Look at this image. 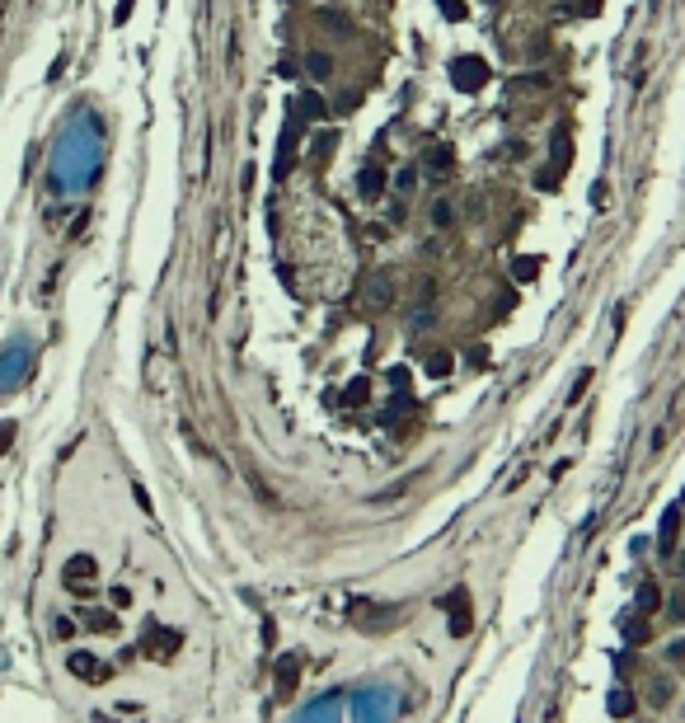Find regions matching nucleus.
I'll return each mask as SVG.
<instances>
[{
	"label": "nucleus",
	"instance_id": "1",
	"mask_svg": "<svg viewBox=\"0 0 685 723\" xmlns=\"http://www.w3.org/2000/svg\"><path fill=\"white\" fill-rule=\"evenodd\" d=\"M179 648H184V634H179V629H169V625H155V620H151L146 639H141V653H146L151 662H169Z\"/></svg>",
	"mask_w": 685,
	"mask_h": 723
},
{
	"label": "nucleus",
	"instance_id": "2",
	"mask_svg": "<svg viewBox=\"0 0 685 723\" xmlns=\"http://www.w3.org/2000/svg\"><path fill=\"white\" fill-rule=\"evenodd\" d=\"M451 85L460 95H479L483 85H488V62H483V57H455L451 62Z\"/></svg>",
	"mask_w": 685,
	"mask_h": 723
},
{
	"label": "nucleus",
	"instance_id": "3",
	"mask_svg": "<svg viewBox=\"0 0 685 723\" xmlns=\"http://www.w3.org/2000/svg\"><path fill=\"white\" fill-rule=\"evenodd\" d=\"M94 573H99V564H94L90 554H71L66 559V568H62V582H66V592H76V597H90L94 587Z\"/></svg>",
	"mask_w": 685,
	"mask_h": 723
},
{
	"label": "nucleus",
	"instance_id": "4",
	"mask_svg": "<svg viewBox=\"0 0 685 723\" xmlns=\"http://www.w3.org/2000/svg\"><path fill=\"white\" fill-rule=\"evenodd\" d=\"M66 667H71V676H76V681H90V686H104V681L113 676V667L104 658H94V653H71V658H66Z\"/></svg>",
	"mask_w": 685,
	"mask_h": 723
},
{
	"label": "nucleus",
	"instance_id": "5",
	"mask_svg": "<svg viewBox=\"0 0 685 723\" xmlns=\"http://www.w3.org/2000/svg\"><path fill=\"white\" fill-rule=\"evenodd\" d=\"M422 170L432 174V179H446V174H455V146H446V142L422 146Z\"/></svg>",
	"mask_w": 685,
	"mask_h": 723
},
{
	"label": "nucleus",
	"instance_id": "6",
	"mask_svg": "<svg viewBox=\"0 0 685 723\" xmlns=\"http://www.w3.org/2000/svg\"><path fill=\"white\" fill-rule=\"evenodd\" d=\"M296 681H300V658L296 653L277 658V700H291V695H296Z\"/></svg>",
	"mask_w": 685,
	"mask_h": 723
},
{
	"label": "nucleus",
	"instance_id": "7",
	"mask_svg": "<svg viewBox=\"0 0 685 723\" xmlns=\"http://www.w3.org/2000/svg\"><path fill=\"white\" fill-rule=\"evenodd\" d=\"M446 606H451V634H455V639H465L469 629H474V615H469V592H455Z\"/></svg>",
	"mask_w": 685,
	"mask_h": 723
},
{
	"label": "nucleus",
	"instance_id": "8",
	"mask_svg": "<svg viewBox=\"0 0 685 723\" xmlns=\"http://www.w3.org/2000/svg\"><path fill=\"white\" fill-rule=\"evenodd\" d=\"M676 531H681V503L662 512V526H657V540H662V554H671V545H676Z\"/></svg>",
	"mask_w": 685,
	"mask_h": 723
},
{
	"label": "nucleus",
	"instance_id": "9",
	"mask_svg": "<svg viewBox=\"0 0 685 723\" xmlns=\"http://www.w3.org/2000/svg\"><path fill=\"white\" fill-rule=\"evenodd\" d=\"M357 188H361V198H380V193H385V170H375V165H361Z\"/></svg>",
	"mask_w": 685,
	"mask_h": 723
},
{
	"label": "nucleus",
	"instance_id": "10",
	"mask_svg": "<svg viewBox=\"0 0 685 723\" xmlns=\"http://www.w3.org/2000/svg\"><path fill=\"white\" fill-rule=\"evenodd\" d=\"M291 146H296V123L282 132V146H277V165H272V179H286V165H291Z\"/></svg>",
	"mask_w": 685,
	"mask_h": 723
},
{
	"label": "nucleus",
	"instance_id": "11",
	"mask_svg": "<svg viewBox=\"0 0 685 723\" xmlns=\"http://www.w3.org/2000/svg\"><path fill=\"white\" fill-rule=\"evenodd\" d=\"M549 156H554V160H549V170H554V174L563 170V160H573V142H568V132H563V127L554 132V142H549Z\"/></svg>",
	"mask_w": 685,
	"mask_h": 723
},
{
	"label": "nucleus",
	"instance_id": "12",
	"mask_svg": "<svg viewBox=\"0 0 685 723\" xmlns=\"http://www.w3.org/2000/svg\"><path fill=\"white\" fill-rule=\"evenodd\" d=\"M634 606H639L643 615H653L657 606H662V592H657V582H643V587H639V597H634Z\"/></svg>",
	"mask_w": 685,
	"mask_h": 723
},
{
	"label": "nucleus",
	"instance_id": "13",
	"mask_svg": "<svg viewBox=\"0 0 685 723\" xmlns=\"http://www.w3.org/2000/svg\"><path fill=\"white\" fill-rule=\"evenodd\" d=\"M305 71H310L314 80H328L333 76V57H328V52H310V57H305Z\"/></svg>",
	"mask_w": 685,
	"mask_h": 723
},
{
	"label": "nucleus",
	"instance_id": "14",
	"mask_svg": "<svg viewBox=\"0 0 685 723\" xmlns=\"http://www.w3.org/2000/svg\"><path fill=\"white\" fill-rule=\"evenodd\" d=\"M296 109L305 113V123H314V118H324V99L314 95V90H305V95H300V104H296Z\"/></svg>",
	"mask_w": 685,
	"mask_h": 723
},
{
	"label": "nucleus",
	"instance_id": "15",
	"mask_svg": "<svg viewBox=\"0 0 685 723\" xmlns=\"http://www.w3.org/2000/svg\"><path fill=\"white\" fill-rule=\"evenodd\" d=\"M610 714H615V719H629V714H634V695H629V691H610Z\"/></svg>",
	"mask_w": 685,
	"mask_h": 723
},
{
	"label": "nucleus",
	"instance_id": "16",
	"mask_svg": "<svg viewBox=\"0 0 685 723\" xmlns=\"http://www.w3.org/2000/svg\"><path fill=\"white\" fill-rule=\"evenodd\" d=\"M90 629H94V634H113V629H118V615L94 611V615H90Z\"/></svg>",
	"mask_w": 685,
	"mask_h": 723
},
{
	"label": "nucleus",
	"instance_id": "17",
	"mask_svg": "<svg viewBox=\"0 0 685 723\" xmlns=\"http://www.w3.org/2000/svg\"><path fill=\"white\" fill-rule=\"evenodd\" d=\"M451 221H455V207H451V202H436V207H432V226H436V230H446Z\"/></svg>",
	"mask_w": 685,
	"mask_h": 723
},
{
	"label": "nucleus",
	"instance_id": "18",
	"mask_svg": "<svg viewBox=\"0 0 685 723\" xmlns=\"http://www.w3.org/2000/svg\"><path fill=\"white\" fill-rule=\"evenodd\" d=\"M436 10L451 19V24H460V19H465V0H436Z\"/></svg>",
	"mask_w": 685,
	"mask_h": 723
},
{
	"label": "nucleus",
	"instance_id": "19",
	"mask_svg": "<svg viewBox=\"0 0 685 723\" xmlns=\"http://www.w3.org/2000/svg\"><path fill=\"white\" fill-rule=\"evenodd\" d=\"M366 376H357V380H347V404H366Z\"/></svg>",
	"mask_w": 685,
	"mask_h": 723
},
{
	"label": "nucleus",
	"instance_id": "20",
	"mask_svg": "<svg viewBox=\"0 0 685 723\" xmlns=\"http://www.w3.org/2000/svg\"><path fill=\"white\" fill-rule=\"evenodd\" d=\"M310 156L314 160H328V156H333V132H319V137H314V151H310Z\"/></svg>",
	"mask_w": 685,
	"mask_h": 723
},
{
	"label": "nucleus",
	"instance_id": "21",
	"mask_svg": "<svg viewBox=\"0 0 685 723\" xmlns=\"http://www.w3.org/2000/svg\"><path fill=\"white\" fill-rule=\"evenodd\" d=\"M427 371H432V376H446V371H451V357H446V352H432V357H427Z\"/></svg>",
	"mask_w": 685,
	"mask_h": 723
},
{
	"label": "nucleus",
	"instance_id": "22",
	"mask_svg": "<svg viewBox=\"0 0 685 723\" xmlns=\"http://www.w3.org/2000/svg\"><path fill=\"white\" fill-rule=\"evenodd\" d=\"M512 273L521 277V282H530V277L540 273V263H535V259H516V268H512Z\"/></svg>",
	"mask_w": 685,
	"mask_h": 723
},
{
	"label": "nucleus",
	"instance_id": "23",
	"mask_svg": "<svg viewBox=\"0 0 685 723\" xmlns=\"http://www.w3.org/2000/svg\"><path fill=\"white\" fill-rule=\"evenodd\" d=\"M587 385H592V371H577L573 390H568V404H573V399H582V390H587Z\"/></svg>",
	"mask_w": 685,
	"mask_h": 723
},
{
	"label": "nucleus",
	"instance_id": "24",
	"mask_svg": "<svg viewBox=\"0 0 685 723\" xmlns=\"http://www.w3.org/2000/svg\"><path fill=\"white\" fill-rule=\"evenodd\" d=\"M132 10H137V0H118V10H113V19H118V24H127V19H132Z\"/></svg>",
	"mask_w": 685,
	"mask_h": 723
},
{
	"label": "nucleus",
	"instance_id": "25",
	"mask_svg": "<svg viewBox=\"0 0 685 723\" xmlns=\"http://www.w3.org/2000/svg\"><path fill=\"white\" fill-rule=\"evenodd\" d=\"M109 597H113V606H118V611H123V606H132V592H127V587H109Z\"/></svg>",
	"mask_w": 685,
	"mask_h": 723
},
{
	"label": "nucleus",
	"instance_id": "26",
	"mask_svg": "<svg viewBox=\"0 0 685 723\" xmlns=\"http://www.w3.org/2000/svg\"><path fill=\"white\" fill-rule=\"evenodd\" d=\"M76 634V620H66V615H57V639H71Z\"/></svg>",
	"mask_w": 685,
	"mask_h": 723
},
{
	"label": "nucleus",
	"instance_id": "27",
	"mask_svg": "<svg viewBox=\"0 0 685 723\" xmlns=\"http://www.w3.org/2000/svg\"><path fill=\"white\" fill-rule=\"evenodd\" d=\"M10 441H15V423H0V451H10Z\"/></svg>",
	"mask_w": 685,
	"mask_h": 723
},
{
	"label": "nucleus",
	"instance_id": "28",
	"mask_svg": "<svg viewBox=\"0 0 685 723\" xmlns=\"http://www.w3.org/2000/svg\"><path fill=\"white\" fill-rule=\"evenodd\" d=\"M577 15H587V19L601 15V0H582V5H577Z\"/></svg>",
	"mask_w": 685,
	"mask_h": 723
},
{
	"label": "nucleus",
	"instance_id": "29",
	"mask_svg": "<svg viewBox=\"0 0 685 723\" xmlns=\"http://www.w3.org/2000/svg\"><path fill=\"white\" fill-rule=\"evenodd\" d=\"M681 512H685V488H681Z\"/></svg>",
	"mask_w": 685,
	"mask_h": 723
}]
</instances>
